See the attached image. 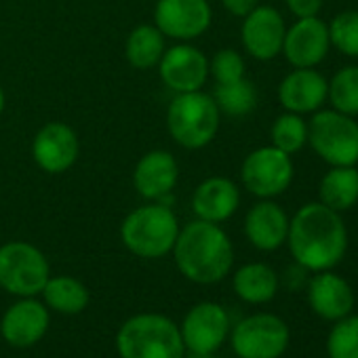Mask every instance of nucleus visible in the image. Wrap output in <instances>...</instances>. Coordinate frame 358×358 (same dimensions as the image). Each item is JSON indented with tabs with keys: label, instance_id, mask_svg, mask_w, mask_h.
Listing matches in <instances>:
<instances>
[{
	"label": "nucleus",
	"instance_id": "obj_1",
	"mask_svg": "<svg viewBox=\"0 0 358 358\" xmlns=\"http://www.w3.org/2000/svg\"><path fill=\"white\" fill-rule=\"evenodd\" d=\"M285 245L293 262L308 272L333 270L348 253V228L341 213L322 203H306L289 220Z\"/></svg>",
	"mask_w": 358,
	"mask_h": 358
},
{
	"label": "nucleus",
	"instance_id": "obj_2",
	"mask_svg": "<svg viewBox=\"0 0 358 358\" xmlns=\"http://www.w3.org/2000/svg\"><path fill=\"white\" fill-rule=\"evenodd\" d=\"M177 270L196 285H215L224 280L234 266V247L220 224L190 222L179 230L173 245Z\"/></svg>",
	"mask_w": 358,
	"mask_h": 358
},
{
	"label": "nucleus",
	"instance_id": "obj_3",
	"mask_svg": "<svg viewBox=\"0 0 358 358\" xmlns=\"http://www.w3.org/2000/svg\"><path fill=\"white\" fill-rule=\"evenodd\" d=\"M120 358H184L186 345L179 324L164 314L143 312L127 318L116 333Z\"/></svg>",
	"mask_w": 358,
	"mask_h": 358
},
{
	"label": "nucleus",
	"instance_id": "obj_4",
	"mask_svg": "<svg viewBox=\"0 0 358 358\" xmlns=\"http://www.w3.org/2000/svg\"><path fill=\"white\" fill-rule=\"evenodd\" d=\"M179 234V224L171 207L145 205L131 211L122 226L120 238L124 247L143 259H158L173 251Z\"/></svg>",
	"mask_w": 358,
	"mask_h": 358
},
{
	"label": "nucleus",
	"instance_id": "obj_5",
	"mask_svg": "<svg viewBox=\"0 0 358 358\" xmlns=\"http://www.w3.org/2000/svg\"><path fill=\"white\" fill-rule=\"evenodd\" d=\"M220 114L215 99L203 91L177 93L166 112V127L179 145L199 150L217 135Z\"/></svg>",
	"mask_w": 358,
	"mask_h": 358
},
{
	"label": "nucleus",
	"instance_id": "obj_6",
	"mask_svg": "<svg viewBox=\"0 0 358 358\" xmlns=\"http://www.w3.org/2000/svg\"><path fill=\"white\" fill-rule=\"evenodd\" d=\"M308 143L329 166H356L358 120L333 108H320L308 122Z\"/></svg>",
	"mask_w": 358,
	"mask_h": 358
},
{
	"label": "nucleus",
	"instance_id": "obj_7",
	"mask_svg": "<svg viewBox=\"0 0 358 358\" xmlns=\"http://www.w3.org/2000/svg\"><path fill=\"white\" fill-rule=\"evenodd\" d=\"M51 276L45 253L24 241L0 247V289L17 297H36Z\"/></svg>",
	"mask_w": 358,
	"mask_h": 358
},
{
	"label": "nucleus",
	"instance_id": "obj_8",
	"mask_svg": "<svg viewBox=\"0 0 358 358\" xmlns=\"http://www.w3.org/2000/svg\"><path fill=\"white\" fill-rule=\"evenodd\" d=\"M228 339L238 358H280L291 343V329L280 316L257 312L241 318Z\"/></svg>",
	"mask_w": 358,
	"mask_h": 358
},
{
	"label": "nucleus",
	"instance_id": "obj_9",
	"mask_svg": "<svg viewBox=\"0 0 358 358\" xmlns=\"http://www.w3.org/2000/svg\"><path fill=\"white\" fill-rule=\"evenodd\" d=\"M293 158L274 145H264L247 154L241 169L243 186L257 199H276L293 184Z\"/></svg>",
	"mask_w": 358,
	"mask_h": 358
},
{
	"label": "nucleus",
	"instance_id": "obj_10",
	"mask_svg": "<svg viewBox=\"0 0 358 358\" xmlns=\"http://www.w3.org/2000/svg\"><path fill=\"white\" fill-rule=\"evenodd\" d=\"M230 314L222 303L215 301H201L179 324L186 352L196 354H217V350L230 337Z\"/></svg>",
	"mask_w": 358,
	"mask_h": 358
},
{
	"label": "nucleus",
	"instance_id": "obj_11",
	"mask_svg": "<svg viewBox=\"0 0 358 358\" xmlns=\"http://www.w3.org/2000/svg\"><path fill=\"white\" fill-rule=\"evenodd\" d=\"M211 5L207 0H158L154 24L162 36L175 41H192L211 26Z\"/></svg>",
	"mask_w": 358,
	"mask_h": 358
},
{
	"label": "nucleus",
	"instance_id": "obj_12",
	"mask_svg": "<svg viewBox=\"0 0 358 358\" xmlns=\"http://www.w3.org/2000/svg\"><path fill=\"white\" fill-rule=\"evenodd\" d=\"M287 26L278 9L268 5H257L247 17H243L241 38L245 51L259 59L270 62L282 53Z\"/></svg>",
	"mask_w": 358,
	"mask_h": 358
},
{
	"label": "nucleus",
	"instance_id": "obj_13",
	"mask_svg": "<svg viewBox=\"0 0 358 358\" xmlns=\"http://www.w3.org/2000/svg\"><path fill=\"white\" fill-rule=\"evenodd\" d=\"M51 310L45 301L22 297L0 318V335L13 348H32L49 331Z\"/></svg>",
	"mask_w": 358,
	"mask_h": 358
},
{
	"label": "nucleus",
	"instance_id": "obj_14",
	"mask_svg": "<svg viewBox=\"0 0 358 358\" xmlns=\"http://www.w3.org/2000/svg\"><path fill=\"white\" fill-rule=\"evenodd\" d=\"M329 51V24H324L318 15L297 20L291 28H287L282 55L293 68H316L327 59Z\"/></svg>",
	"mask_w": 358,
	"mask_h": 358
},
{
	"label": "nucleus",
	"instance_id": "obj_15",
	"mask_svg": "<svg viewBox=\"0 0 358 358\" xmlns=\"http://www.w3.org/2000/svg\"><path fill=\"white\" fill-rule=\"evenodd\" d=\"M306 295L312 312L327 322H335L352 314L356 303L352 285L333 270L312 272L306 285Z\"/></svg>",
	"mask_w": 358,
	"mask_h": 358
},
{
	"label": "nucleus",
	"instance_id": "obj_16",
	"mask_svg": "<svg viewBox=\"0 0 358 358\" xmlns=\"http://www.w3.org/2000/svg\"><path fill=\"white\" fill-rule=\"evenodd\" d=\"M160 78L166 89L175 93L201 91V87L209 78V59L196 47L177 45L162 53L160 62Z\"/></svg>",
	"mask_w": 358,
	"mask_h": 358
},
{
	"label": "nucleus",
	"instance_id": "obj_17",
	"mask_svg": "<svg viewBox=\"0 0 358 358\" xmlns=\"http://www.w3.org/2000/svg\"><path fill=\"white\" fill-rule=\"evenodd\" d=\"M329 80L316 68H295L278 85V101L287 112L314 114L327 103Z\"/></svg>",
	"mask_w": 358,
	"mask_h": 358
},
{
	"label": "nucleus",
	"instance_id": "obj_18",
	"mask_svg": "<svg viewBox=\"0 0 358 358\" xmlns=\"http://www.w3.org/2000/svg\"><path fill=\"white\" fill-rule=\"evenodd\" d=\"M78 137L74 129L64 122H49L45 124L32 143V154L36 164L47 173H64L68 171L78 158Z\"/></svg>",
	"mask_w": 358,
	"mask_h": 358
},
{
	"label": "nucleus",
	"instance_id": "obj_19",
	"mask_svg": "<svg viewBox=\"0 0 358 358\" xmlns=\"http://www.w3.org/2000/svg\"><path fill=\"white\" fill-rule=\"evenodd\" d=\"M289 215L272 199L255 203L245 217V236L259 251H276L287 243Z\"/></svg>",
	"mask_w": 358,
	"mask_h": 358
},
{
	"label": "nucleus",
	"instance_id": "obj_20",
	"mask_svg": "<svg viewBox=\"0 0 358 358\" xmlns=\"http://www.w3.org/2000/svg\"><path fill=\"white\" fill-rule=\"evenodd\" d=\"M177 177H179L177 160L164 150H154L143 154L141 160L137 162L133 173V184L143 199L158 201L173 192Z\"/></svg>",
	"mask_w": 358,
	"mask_h": 358
},
{
	"label": "nucleus",
	"instance_id": "obj_21",
	"mask_svg": "<svg viewBox=\"0 0 358 358\" xmlns=\"http://www.w3.org/2000/svg\"><path fill=\"white\" fill-rule=\"evenodd\" d=\"M241 205L238 186L228 177H209L194 190L192 209L199 220L222 224L230 220Z\"/></svg>",
	"mask_w": 358,
	"mask_h": 358
},
{
	"label": "nucleus",
	"instance_id": "obj_22",
	"mask_svg": "<svg viewBox=\"0 0 358 358\" xmlns=\"http://www.w3.org/2000/svg\"><path fill=\"white\" fill-rule=\"evenodd\" d=\"M232 289L245 303L262 306L270 303L278 289H280V276L276 270L264 262H251L241 266L232 276Z\"/></svg>",
	"mask_w": 358,
	"mask_h": 358
},
{
	"label": "nucleus",
	"instance_id": "obj_23",
	"mask_svg": "<svg viewBox=\"0 0 358 358\" xmlns=\"http://www.w3.org/2000/svg\"><path fill=\"white\" fill-rule=\"evenodd\" d=\"M318 203L343 213L358 203V169L331 166L318 184Z\"/></svg>",
	"mask_w": 358,
	"mask_h": 358
},
{
	"label": "nucleus",
	"instance_id": "obj_24",
	"mask_svg": "<svg viewBox=\"0 0 358 358\" xmlns=\"http://www.w3.org/2000/svg\"><path fill=\"white\" fill-rule=\"evenodd\" d=\"M41 295L49 310L66 316L80 314L91 299L89 289L74 276H49Z\"/></svg>",
	"mask_w": 358,
	"mask_h": 358
},
{
	"label": "nucleus",
	"instance_id": "obj_25",
	"mask_svg": "<svg viewBox=\"0 0 358 358\" xmlns=\"http://www.w3.org/2000/svg\"><path fill=\"white\" fill-rule=\"evenodd\" d=\"M164 36L156 26H139L127 38V59L137 70H148L160 62Z\"/></svg>",
	"mask_w": 358,
	"mask_h": 358
},
{
	"label": "nucleus",
	"instance_id": "obj_26",
	"mask_svg": "<svg viewBox=\"0 0 358 358\" xmlns=\"http://www.w3.org/2000/svg\"><path fill=\"white\" fill-rule=\"evenodd\" d=\"M211 97L215 99L220 112L234 116V118L247 116L257 106V91L253 87V83L247 78L226 83V85H217L215 93Z\"/></svg>",
	"mask_w": 358,
	"mask_h": 358
},
{
	"label": "nucleus",
	"instance_id": "obj_27",
	"mask_svg": "<svg viewBox=\"0 0 358 358\" xmlns=\"http://www.w3.org/2000/svg\"><path fill=\"white\" fill-rule=\"evenodd\" d=\"M327 101L341 114L358 116V66H343L333 74Z\"/></svg>",
	"mask_w": 358,
	"mask_h": 358
},
{
	"label": "nucleus",
	"instance_id": "obj_28",
	"mask_svg": "<svg viewBox=\"0 0 358 358\" xmlns=\"http://www.w3.org/2000/svg\"><path fill=\"white\" fill-rule=\"evenodd\" d=\"M270 137L274 148L293 156L308 143V122L301 114L285 112L274 120Z\"/></svg>",
	"mask_w": 358,
	"mask_h": 358
},
{
	"label": "nucleus",
	"instance_id": "obj_29",
	"mask_svg": "<svg viewBox=\"0 0 358 358\" xmlns=\"http://www.w3.org/2000/svg\"><path fill=\"white\" fill-rule=\"evenodd\" d=\"M329 358H358V314H348L333 322L327 335Z\"/></svg>",
	"mask_w": 358,
	"mask_h": 358
},
{
	"label": "nucleus",
	"instance_id": "obj_30",
	"mask_svg": "<svg viewBox=\"0 0 358 358\" xmlns=\"http://www.w3.org/2000/svg\"><path fill=\"white\" fill-rule=\"evenodd\" d=\"M331 47L345 57L358 59V11H341L329 24Z\"/></svg>",
	"mask_w": 358,
	"mask_h": 358
},
{
	"label": "nucleus",
	"instance_id": "obj_31",
	"mask_svg": "<svg viewBox=\"0 0 358 358\" xmlns=\"http://www.w3.org/2000/svg\"><path fill=\"white\" fill-rule=\"evenodd\" d=\"M209 74H213L217 85L234 83L245 78V59L234 49H222L209 64Z\"/></svg>",
	"mask_w": 358,
	"mask_h": 358
},
{
	"label": "nucleus",
	"instance_id": "obj_32",
	"mask_svg": "<svg viewBox=\"0 0 358 358\" xmlns=\"http://www.w3.org/2000/svg\"><path fill=\"white\" fill-rule=\"evenodd\" d=\"M285 3L297 20H303V17H316L322 9L324 0H285Z\"/></svg>",
	"mask_w": 358,
	"mask_h": 358
},
{
	"label": "nucleus",
	"instance_id": "obj_33",
	"mask_svg": "<svg viewBox=\"0 0 358 358\" xmlns=\"http://www.w3.org/2000/svg\"><path fill=\"white\" fill-rule=\"evenodd\" d=\"M308 274H310V272H308L303 266H299V264L293 262V266H289V268L285 270L282 282H285L291 291H295V289H301V287L308 285V278H310Z\"/></svg>",
	"mask_w": 358,
	"mask_h": 358
},
{
	"label": "nucleus",
	"instance_id": "obj_34",
	"mask_svg": "<svg viewBox=\"0 0 358 358\" xmlns=\"http://www.w3.org/2000/svg\"><path fill=\"white\" fill-rule=\"evenodd\" d=\"M222 5L234 17H247L259 5V0H222Z\"/></svg>",
	"mask_w": 358,
	"mask_h": 358
},
{
	"label": "nucleus",
	"instance_id": "obj_35",
	"mask_svg": "<svg viewBox=\"0 0 358 358\" xmlns=\"http://www.w3.org/2000/svg\"><path fill=\"white\" fill-rule=\"evenodd\" d=\"M184 358H217L215 354H196V352H186Z\"/></svg>",
	"mask_w": 358,
	"mask_h": 358
},
{
	"label": "nucleus",
	"instance_id": "obj_36",
	"mask_svg": "<svg viewBox=\"0 0 358 358\" xmlns=\"http://www.w3.org/2000/svg\"><path fill=\"white\" fill-rule=\"evenodd\" d=\"M3 110H5V91L0 87V114H3Z\"/></svg>",
	"mask_w": 358,
	"mask_h": 358
}]
</instances>
